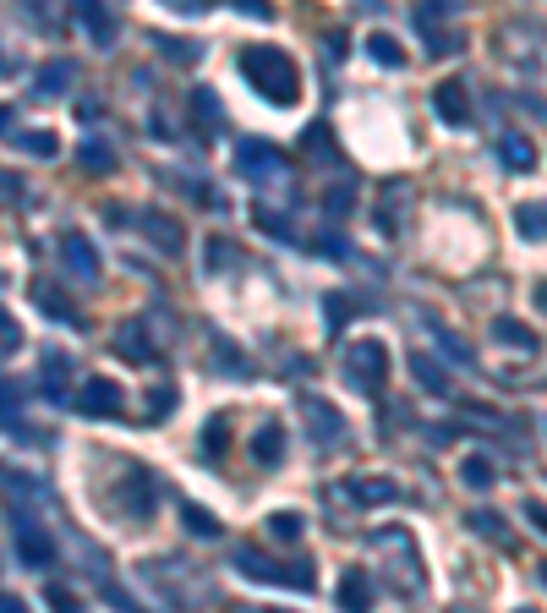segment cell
Listing matches in <instances>:
<instances>
[{"label":"cell","mask_w":547,"mask_h":613,"mask_svg":"<svg viewBox=\"0 0 547 613\" xmlns=\"http://www.w3.org/2000/svg\"><path fill=\"white\" fill-rule=\"evenodd\" d=\"M241 72H247V83L269 104H279V110H290V104L301 99V72L279 44H247V50H241Z\"/></svg>","instance_id":"obj_1"},{"label":"cell","mask_w":547,"mask_h":613,"mask_svg":"<svg viewBox=\"0 0 547 613\" xmlns=\"http://www.w3.org/2000/svg\"><path fill=\"white\" fill-rule=\"evenodd\" d=\"M460 482H465V488H493V482H498L493 460H487V455H471V460L460 466Z\"/></svg>","instance_id":"obj_22"},{"label":"cell","mask_w":547,"mask_h":613,"mask_svg":"<svg viewBox=\"0 0 547 613\" xmlns=\"http://www.w3.org/2000/svg\"><path fill=\"white\" fill-rule=\"evenodd\" d=\"M61 263L77 274V280H99V252L83 230H61Z\"/></svg>","instance_id":"obj_6"},{"label":"cell","mask_w":547,"mask_h":613,"mask_svg":"<svg viewBox=\"0 0 547 613\" xmlns=\"http://www.w3.org/2000/svg\"><path fill=\"white\" fill-rule=\"evenodd\" d=\"M121 356H126V362H154V351L143 345V334H137V329H121Z\"/></svg>","instance_id":"obj_31"},{"label":"cell","mask_w":547,"mask_h":613,"mask_svg":"<svg viewBox=\"0 0 547 613\" xmlns=\"http://www.w3.org/2000/svg\"><path fill=\"white\" fill-rule=\"evenodd\" d=\"M433 340L449 351V362H460V367H471V362H476V356H471V345H465L455 329H444V323H433Z\"/></svg>","instance_id":"obj_23"},{"label":"cell","mask_w":547,"mask_h":613,"mask_svg":"<svg viewBox=\"0 0 547 613\" xmlns=\"http://www.w3.org/2000/svg\"><path fill=\"white\" fill-rule=\"evenodd\" d=\"M351 499H356V504H389V499H394V482L362 477V482H351Z\"/></svg>","instance_id":"obj_20"},{"label":"cell","mask_w":547,"mask_h":613,"mask_svg":"<svg viewBox=\"0 0 547 613\" xmlns=\"http://www.w3.org/2000/svg\"><path fill=\"white\" fill-rule=\"evenodd\" d=\"M137 230H143V236H154V241H159V252H170V258H176V252L186 247L181 219H165V214H137Z\"/></svg>","instance_id":"obj_9"},{"label":"cell","mask_w":547,"mask_h":613,"mask_svg":"<svg viewBox=\"0 0 547 613\" xmlns=\"http://www.w3.org/2000/svg\"><path fill=\"white\" fill-rule=\"evenodd\" d=\"M192 115H197L203 132H214V126H219V99L208 94V88H192Z\"/></svg>","instance_id":"obj_26"},{"label":"cell","mask_w":547,"mask_h":613,"mask_svg":"<svg viewBox=\"0 0 547 613\" xmlns=\"http://www.w3.org/2000/svg\"><path fill=\"white\" fill-rule=\"evenodd\" d=\"M526 520H531V526H537L542 537H547V504H542V499H531V504H526Z\"/></svg>","instance_id":"obj_38"},{"label":"cell","mask_w":547,"mask_h":613,"mask_svg":"<svg viewBox=\"0 0 547 613\" xmlns=\"http://www.w3.org/2000/svg\"><path fill=\"white\" fill-rule=\"evenodd\" d=\"M0 72H6V55H0Z\"/></svg>","instance_id":"obj_45"},{"label":"cell","mask_w":547,"mask_h":613,"mask_svg":"<svg viewBox=\"0 0 547 613\" xmlns=\"http://www.w3.org/2000/svg\"><path fill=\"white\" fill-rule=\"evenodd\" d=\"M39 307H50L55 318H72V307H66V302H61V296H55V291H44V285H39Z\"/></svg>","instance_id":"obj_36"},{"label":"cell","mask_w":547,"mask_h":613,"mask_svg":"<svg viewBox=\"0 0 547 613\" xmlns=\"http://www.w3.org/2000/svg\"><path fill=\"white\" fill-rule=\"evenodd\" d=\"M269 531H274L279 542H296V537H301V515H296V510H274V515H269Z\"/></svg>","instance_id":"obj_28"},{"label":"cell","mask_w":547,"mask_h":613,"mask_svg":"<svg viewBox=\"0 0 547 613\" xmlns=\"http://www.w3.org/2000/svg\"><path fill=\"white\" fill-rule=\"evenodd\" d=\"M383 378H389V345L383 340H351V351H345V384L372 400V395H383Z\"/></svg>","instance_id":"obj_3"},{"label":"cell","mask_w":547,"mask_h":613,"mask_svg":"<svg viewBox=\"0 0 547 613\" xmlns=\"http://www.w3.org/2000/svg\"><path fill=\"white\" fill-rule=\"evenodd\" d=\"M411 373L422 378L427 389H449V378H444V367H433V356H411Z\"/></svg>","instance_id":"obj_29"},{"label":"cell","mask_w":547,"mask_h":613,"mask_svg":"<svg viewBox=\"0 0 547 613\" xmlns=\"http://www.w3.org/2000/svg\"><path fill=\"white\" fill-rule=\"evenodd\" d=\"M493 340H504L509 345V351H537V329H531V323H520V318H509V312H504V318H493Z\"/></svg>","instance_id":"obj_12"},{"label":"cell","mask_w":547,"mask_h":613,"mask_svg":"<svg viewBox=\"0 0 547 613\" xmlns=\"http://www.w3.org/2000/svg\"><path fill=\"white\" fill-rule=\"evenodd\" d=\"M6 126H11V110H6V104H0V132H6Z\"/></svg>","instance_id":"obj_42"},{"label":"cell","mask_w":547,"mask_h":613,"mask_svg":"<svg viewBox=\"0 0 547 613\" xmlns=\"http://www.w3.org/2000/svg\"><path fill=\"white\" fill-rule=\"evenodd\" d=\"M230 263H236V247H230V241H219V236H208V274L230 269Z\"/></svg>","instance_id":"obj_30"},{"label":"cell","mask_w":547,"mask_h":613,"mask_svg":"<svg viewBox=\"0 0 547 613\" xmlns=\"http://www.w3.org/2000/svg\"><path fill=\"white\" fill-rule=\"evenodd\" d=\"M17 548H22V559L33 564V570H44V564L55 559V548H50V537H44L33 520H17Z\"/></svg>","instance_id":"obj_11"},{"label":"cell","mask_w":547,"mask_h":613,"mask_svg":"<svg viewBox=\"0 0 547 613\" xmlns=\"http://www.w3.org/2000/svg\"><path fill=\"white\" fill-rule=\"evenodd\" d=\"M181 515H186V526H192V537H219V520L203 510V504H181Z\"/></svg>","instance_id":"obj_27"},{"label":"cell","mask_w":547,"mask_h":613,"mask_svg":"<svg viewBox=\"0 0 547 613\" xmlns=\"http://www.w3.org/2000/svg\"><path fill=\"white\" fill-rule=\"evenodd\" d=\"M351 198H356V187H351V181H340V187H329V198H323V208H329V214L340 219L345 208H351Z\"/></svg>","instance_id":"obj_33"},{"label":"cell","mask_w":547,"mask_h":613,"mask_svg":"<svg viewBox=\"0 0 547 613\" xmlns=\"http://www.w3.org/2000/svg\"><path fill=\"white\" fill-rule=\"evenodd\" d=\"M367 55H372L378 66H405V50L389 39V33H372V39H367Z\"/></svg>","instance_id":"obj_24"},{"label":"cell","mask_w":547,"mask_h":613,"mask_svg":"<svg viewBox=\"0 0 547 613\" xmlns=\"http://www.w3.org/2000/svg\"><path fill=\"white\" fill-rule=\"evenodd\" d=\"M301 422H307V433H312V444H318V449H334V444H340V433H345V416L334 411L323 395H301Z\"/></svg>","instance_id":"obj_4"},{"label":"cell","mask_w":547,"mask_h":613,"mask_svg":"<svg viewBox=\"0 0 547 613\" xmlns=\"http://www.w3.org/2000/svg\"><path fill=\"white\" fill-rule=\"evenodd\" d=\"M0 411H6V416L17 411V384H0Z\"/></svg>","instance_id":"obj_40"},{"label":"cell","mask_w":547,"mask_h":613,"mask_svg":"<svg viewBox=\"0 0 547 613\" xmlns=\"http://www.w3.org/2000/svg\"><path fill=\"white\" fill-rule=\"evenodd\" d=\"M542 586H547V564H542Z\"/></svg>","instance_id":"obj_44"},{"label":"cell","mask_w":547,"mask_h":613,"mask_svg":"<svg viewBox=\"0 0 547 613\" xmlns=\"http://www.w3.org/2000/svg\"><path fill=\"white\" fill-rule=\"evenodd\" d=\"M515 230H520V241H547V203H520Z\"/></svg>","instance_id":"obj_16"},{"label":"cell","mask_w":547,"mask_h":613,"mask_svg":"<svg viewBox=\"0 0 547 613\" xmlns=\"http://www.w3.org/2000/svg\"><path fill=\"white\" fill-rule=\"evenodd\" d=\"M77 411L83 416H121V389L110 378H88L83 395H77Z\"/></svg>","instance_id":"obj_8"},{"label":"cell","mask_w":547,"mask_h":613,"mask_svg":"<svg viewBox=\"0 0 547 613\" xmlns=\"http://www.w3.org/2000/svg\"><path fill=\"white\" fill-rule=\"evenodd\" d=\"M433 110H438V121H444V126H471V94H465V83H460V77L438 83Z\"/></svg>","instance_id":"obj_7"},{"label":"cell","mask_w":547,"mask_h":613,"mask_svg":"<svg viewBox=\"0 0 547 613\" xmlns=\"http://www.w3.org/2000/svg\"><path fill=\"white\" fill-rule=\"evenodd\" d=\"M537 302H542V312H547V280L537 285Z\"/></svg>","instance_id":"obj_43"},{"label":"cell","mask_w":547,"mask_h":613,"mask_svg":"<svg viewBox=\"0 0 547 613\" xmlns=\"http://www.w3.org/2000/svg\"><path fill=\"white\" fill-rule=\"evenodd\" d=\"M340 603H345V608H367V603H372V581H367L362 570H351V575L340 581Z\"/></svg>","instance_id":"obj_21"},{"label":"cell","mask_w":547,"mask_h":613,"mask_svg":"<svg viewBox=\"0 0 547 613\" xmlns=\"http://www.w3.org/2000/svg\"><path fill=\"white\" fill-rule=\"evenodd\" d=\"M22 345V329H17V318H11L6 307H0V356H11Z\"/></svg>","instance_id":"obj_32"},{"label":"cell","mask_w":547,"mask_h":613,"mask_svg":"<svg viewBox=\"0 0 547 613\" xmlns=\"http://www.w3.org/2000/svg\"><path fill=\"white\" fill-rule=\"evenodd\" d=\"M170 11H181V17H197V11H214V0H165Z\"/></svg>","instance_id":"obj_35"},{"label":"cell","mask_w":547,"mask_h":613,"mask_svg":"<svg viewBox=\"0 0 547 613\" xmlns=\"http://www.w3.org/2000/svg\"><path fill=\"white\" fill-rule=\"evenodd\" d=\"M126 504H132V520L154 515V477L143 466H132V482H126Z\"/></svg>","instance_id":"obj_14"},{"label":"cell","mask_w":547,"mask_h":613,"mask_svg":"<svg viewBox=\"0 0 547 613\" xmlns=\"http://www.w3.org/2000/svg\"><path fill=\"white\" fill-rule=\"evenodd\" d=\"M170 406H176V389H159V395L148 400V416H165Z\"/></svg>","instance_id":"obj_37"},{"label":"cell","mask_w":547,"mask_h":613,"mask_svg":"<svg viewBox=\"0 0 547 613\" xmlns=\"http://www.w3.org/2000/svg\"><path fill=\"white\" fill-rule=\"evenodd\" d=\"M236 6L247 11V17H274V6H269V0H236Z\"/></svg>","instance_id":"obj_39"},{"label":"cell","mask_w":547,"mask_h":613,"mask_svg":"<svg viewBox=\"0 0 547 613\" xmlns=\"http://www.w3.org/2000/svg\"><path fill=\"white\" fill-rule=\"evenodd\" d=\"M252 455H258L263 466H279V460H285V427H279V422H263L258 438H252Z\"/></svg>","instance_id":"obj_15"},{"label":"cell","mask_w":547,"mask_h":613,"mask_svg":"<svg viewBox=\"0 0 547 613\" xmlns=\"http://www.w3.org/2000/svg\"><path fill=\"white\" fill-rule=\"evenodd\" d=\"M39 384H44V395H50V400H66V356H61V351H50V356H44Z\"/></svg>","instance_id":"obj_18"},{"label":"cell","mask_w":547,"mask_h":613,"mask_svg":"<svg viewBox=\"0 0 547 613\" xmlns=\"http://www.w3.org/2000/svg\"><path fill=\"white\" fill-rule=\"evenodd\" d=\"M465 526H471L476 537H487V542H509V526H504V515H498V510H471V515H465Z\"/></svg>","instance_id":"obj_19"},{"label":"cell","mask_w":547,"mask_h":613,"mask_svg":"<svg viewBox=\"0 0 547 613\" xmlns=\"http://www.w3.org/2000/svg\"><path fill=\"white\" fill-rule=\"evenodd\" d=\"M17 148H28V154H39V159H55L61 154V137L55 132H17Z\"/></svg>","instance_id":"obj_25"},{"label":"cell","mask_w":547,"mask_h":613,"mask_svg":"<svg viewBox=\"0 0 547 613\" xmlns=\"http://www.w3.org/2000/svg\"><path fill=\"white\" fill-rule=\"evenodd\" d=\"M72 77H77V61H72V55H55L50 66H39V77H33V88H39L44 99H61L66 88H72Z\"/></svg>","instance_id":"obj_10"},{"label":"cell","mask_w":547,"mask_h":613,"mask_svg":"<svg viewBox=\"0 0 547 613\" xmlns=\"http://www.w3.org/2000/svg\"><path fill=\"white\" fill-rule=\"evenodd\" d=\"M22 608V597H11V592H0V613H17Z\"/></svg>","instance_id":"obj_41"},{"label":"cell","mask_w":547,"mask_h":613,"mask_svg":"<svg viewBox=\"0 0 547 613\" xmlns=\"http://www.w3.org/2000/svg\"><path fill=\"white\" fill-rule=\"evenodd\" d=\"M236 570L247 575V581L290 586V592H312V586H318V570H312V559H290V564H274V559H263L258 548H236Z\"/></svg>","instance_id":"obj_2"},{"label":"cell","mask_w":547,"mask_h":613,"mask_svg":"<svg viewBox=\"0 0 547 613\" xmlns=\"http://www.w3.org/2000/svg\"><path fill=\"white\" fill-rule=\"evenodd\" d=\"M498 159H504L509 170H531V165H537V143L520 137V132H504V137H498Z\"/></svg>","instance_id":"obj_13"},{"label":"cell","mask_w":547,"mask_h":613,"mask_svg":"<svg viewBox=\"0 0 547 613\" xmlns=\"http://www.w3.org/2000/svg\"><path fill=\"white\" fill-rule=\"evenodd\" d=\"M236 165H241V176H252V181H285V154L269 143H241Z\"/></svg>","instance_id":"obj_5"},{"label":"cell","mask_w":547,"mask_h":613,"mask_svg":"<svg viewBox=\"0 0 547 613\" xmlns=\"http://www.w3.org/2000/svg\"><path fill=\"white\" fill-rule=\"evenodd\" d=\"M225 444H230L225 422H208V438H203V455H225Z\"/></svg>","instance_id":"obj_34"},{"label":"cell","mask_w":547,"mask_h":613,"mask_svg":"<svg viewBox=\"0 0 547 613\" xmlns=\"http://www.w3.org/2000/svg\"><path fill=\"white\" fill-rule=\"evenodd\" d=\"M77 159H83L88 176H110V170H115V148H110V137H88Z\"/></svg>","instance_id":"obj_17"}]
</instances>
